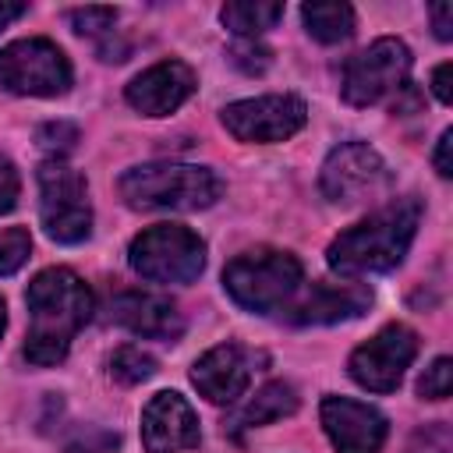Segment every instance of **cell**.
I'll list each match as a JSON object with an SVG mask.
<instances>
[{
    "label": "cell",
    "instance_id": "1",
    "mask_svg": "<svg viewBox=\"0 0 453 453\" xmlns=\"http://www.w3.org/2000/svg\"><path fill=\"white\" fill-rule=\"evenodd\" d=\"M28 340H25V357L39 368L60 365L71 350V340L78 329L92 319V290L88 283L71 273V269H42L28 290Z\"/></svg>",
    "mask_w": 453,
    "mask_h": 453
},
{
    "label": "cell",
    "instance_id": "2",
    "mask_svg": "<svg viewBox=\"0 0 453 453\" xmlns=\"http://www.w3.org/2000/svg\"><path fill=\"white\" fill-rule=\"evenodd\" d=\"M421 223V202L414 195L396 198L361 219L357 226L343 230L329 251L326 262L340 276H365V273H389L393 265L403 262L414 234Z\"/></svg>",
    "mask_w": 453,
    "mask_h": 453
},
{
    "label": "cell",
    "instance_id": "3",
    "mask_svg": "<svg viewBox=\"0 0 453 453\" xmlns=\"http://www.w3.org/2000/svg\"><path fill=\"white\" fill-rule=\"evenodd\" d=\"M223 191V180L209 166L195 163H145L120 177V195L131 209L195 212L209 209Z\"/></svg>",
    "mask_w": 453,
    "mask_h": 453
},
{
    "label": "cell",
    "instance_id": "4",
    "mask_svg": "<svg viewBox=\"0 0 453 453\" xmlns=\"http://www.w3.org/2000/svg\"><path fill=\"white\" fill-rule=\"evenodd\" d=\"M301 280H304L301 262L290 251H276V248L241 251L223 269L226 294L244 311H255V315H269L283 308L301 290Z\"/></svg>",
    "mask_w": 453,
    "mask_h": 453
},
{
    "label": "cell",
    "instance_id": "5",
    "mask_svg": "<svg viewBox=\"0 0 453 453\" xmlns=\"http://www.w3.org/2000/svg\"><path fill=\"white\" fill-rule=\"evenodd\" d=\"M127 262L142 280L191 283L205 269V241L180 223H159L131 241Z\"/></svg>",
    "mask_w": 453,
    "mask_h": 453
},
{
    "label": "cell",
    "instance_id": "6",
    "mask_svg": "<svg viewBox=\"0 0 453 453\" xmlns=\"http://www.w3.org/2000/svg\"><path fill=\"white\" fill-rule=\"evenodd\" d=\"M39 216L60 244H78L92 234L88 184L67 159H46L39 166Z\"/></svg>",
    "mask_w": 453,
    "mask_h": 453
},
{
    "label": "cell",
    "instance_id": "7",
    "mask_svg": "<svg viewBox=\"0 0 453 453\" xmlns=\"http://www.w3.org/2000/svg\"><path fill=\"white\" fill-rule=\"evenodd\" d=\"M0 85L14 96H64L71 60L50 39H18L0 50Z\"/></svg>",
    "mask_w": 453,
    "mask_h": 453
},
{
    "label": "cell",
    "instance_id": "8",
    "mask_svg": "<svg viewBox=\"0 0 453 453\" xmlns=\"http://www.w3.org/2000/svg\"><path fill=\"white\" fill-rule=\"evenodd\" d=\"M411 74V50L407 42L386 35L361 50L343 71V99L350 106H372L403 88Z\"/></svg>",
    "mask_w": 453,
    "mask_h": 453
},
{
    "label": "cell",
    "instance_id": "9",
    "mask_svg": "<svg viewBox=\"0 0 453 453\" xmlns=\"http://www.w3.org/2000/svg\"><path fill=\"white\" fill-rule=\"evenodd\" d=\"M389 184V170L386 159L365 145V142H343L336 145L319 173V188L329 202L336 205H357L365 198H375L379 191H386Z\"/></svg>",
    "mask_w": 453,
    "mask_h": 453
},
{
    "label": "cell",
    "instance_id": "10",
    "mask_svg": "<svg viewBox=\"0 0 453 453\" xmlns=\"http://www.w3.org/2000/svg\"><path fill=\"white\" fill-rule=\"evenodd\" d=\"M414 354H418V333L393 322V326L379 329L368 343H361L350 354L347 368L357 386H365L372 393H393L400 386L403 372L411 368Z\"/></svg>",
    "mask_w": 453,
    "mask_h": 453
},
{
    "label": "cell",
    "instance_id": "11",
    "mask_svg": "<svg viewBox=\"0 0 453 453\" xmlns=\"http://www.w3.org/2000/svg\"><path fill=\"white\" fill-rule=\"evenodd\" d=\"M308 120V106L297 96H258L223 106V127L237 142H287Z\"/></svg>",
    "mask_w": 453,
    "mask_h": 453
},
{
    "label": "cell",
    "instance_id": "12",
    "mask_svg": "<svg viewBox=\"0 0 453 453\" xmlns=\"http://www.w3.org/2000/svg\"><path fill=\"white\" fill-rule=\"evenodd\" d=\"M265 357L248 350L244 343H219L212 350H205L195 368H191V382L195 389L212 400V403H234L237 396H244V389L251 386V375L258 372L255 365H262Z\"/></svg>",
    "mask_w": 453,
    "mask_h": 453
},
{
    "label": "cell",
    "instance_id": "13",
    "mask_svg": "<svg viewBox=\"0 0 453 453\" xmlns=\"http://www.w3.org/2000/svg\"><path fill=\"white\" fill-rule=\"evenodd\" d=\"M319 418L336 453H379L389 432L386 418L375 407L347 396H326Z\"/></svg>",
    "mask_w": 453,
    "mask_h": 453
},
{
    "label": "cell",
    "instance_id": "14",
    "mask_svg": "<svg viewBox=\"0 0 453 453\" xmlns=\"http://www.w3.org/2000/svg\"><path fill=\"white\" fill-rule=\"evenodd\" d=\"M202 439L198 414L180 393H156L142 411V446L145 453H184Z\"/></svg>",
    "mask_w": 453,
    "mask_h": 453
},
{
    "label": "cell",
    "instance_id": "15",
    "mask_svg": "<svg viewBox=\"0 0 453 453\" xmlns=\"http://www.w3.org/2000/svg\"><path fill=\"white\" fill-rule=\"evenodd\" d=\"M195 92V71L184 60H159L134 74L124 88V99L145 117H166L184 106Z\"/></svg>",
    "mask_w": 453,
    "mask_h": 453
},
{
    "label": "cell",
    "instance_id": "16",
    "mask_svg": "<svg viewBox=\"0 0 453 453\" xmlns=\"http://www.w3.org/2000/svg\"><path fill=\"white\" fill-rule=\"evenodd\" d=\"M110 319L134 336L149 340H177L184 333V319L170 297L159 294H142V290H124L110 301Z\"/></svg>",
    "mask_w": 453,
    "mask_h": 453
},
{
    "label": "cell",
    "instance_id": "17",
    "mask_svg": "<svg viewBox=\"0 0 453 453\" xmlns=\"http://www.w3.org/2000/svg\"><path fill=\"white\" fill-rule=\"evenodd\" d=\"M372 304V290L365 283H311L308 294L290 308V322L297 326H333L343 319H357L361 311H368Z\"/></svg>",
    "mask_w": 453,
    "mask_h": 453
},
{
    "label": "cell",
    "instance_id": "18",
    "mask_svg": "<svg viewBox=\"0 0 453 453\" xmlns=\"http://www.w3.org/2000/svg\"><path fill=\"white\" fill-rule=\"evenodd\" d=\"M294 411H297V393H294V386H290V382H265V386L230 418V432L241 435L244 428H258V425L290 418Z\"/></svg>",
    "mask_w": 453,
    "mask_h": 453
},
{
    "label": "cell",
    "instance_id": "19",
    "mask_svg": "<svg viewBox=\"0 0 453 453\" xmlns=\"http://www.w3.org/2000/svg\"><path fill=\"white\" fill-rule=\"evenodd\" d=\"M301 18H304L308 35L326 46L354 35V7L350 4H304Z\"/></svg>",
    "mask_w": 453,
    "mask_h": 453
},
{
    "label": "cell",
    "instance_id": "20",
    "mask_svg": "<svg viewBox=\"0 0 453 453\" xmlns=\"http://www.w3.org/2000/svg\"><path fill=\"white\" fill-rule=\"evenodd\" d=\"M223 25L234 32V35H262L265 28H273L280 18H283V4H269V0H234V4H223L219 11Z\"/></svg>",
    "mask_w": 453,
    "mask_h": 453
},
{
    "label": "cell",
    "instance_id": "21",
    "mask_svg": "<svg viewBox=\"0 0 453 453\" xmlns=\"http://www.w3.org/2000/svg\"><path fill=\"white\" fill-rule=\"evenodd\" d=\"M110 375L124 386H138L145 379L156 375V357L145 354L142 347H120L113 357H110Z\"/></svg>",
    "mask_w": 453,
    "mask_h": 453
},
{
    "label": "cell",
    "instance_id": "22",
    "mask_svg": "<svg viewBox=\"0 0 453 453\" xmlns=\"http://www.w3.org/2000/svg\"><path fill=\"white\" fill-rule=\"evenodd\" d=\"M28 251H32V237H28L25 226H7V230H0V276L18 273V269L28 262Z\"/></svg>",
    "mask_w": 453,
    "mask_h": 453
},
{
    "label": "cell",
    "instance_id": "23",
    "mask_svg": "<svg viewBox=\"0 0 453 453\" xmlns=\"http://www.w3.org/2000/svg\"><path fill=\"white\" fill-rule=\"evenodd\" d=\"M449 389H453V361L449 357H435L425 368V375L418 379V393H421V400H446Z\"/></svg>",
    "mask_w": 453,
    "mask_h": 453
},
{
    "label": "cell",
    "instance_id": "24",
    "mask_svg": "<svg viewBox=\"0 0 453 453\" xmlns=\"http://www.w3.org/2000/svg\"><path fill=\"white\" fill-rule=\"evenodd\" d=\"M113 21H117L113 7H78V11H71V25L81 35H110Z\"/></svg>",
    "mask_w": 453,
    "mask_h": 453
},
{
    "label": "cell",
    "instance_id": "25",
    "mask_svg": "<svg viewBox=\"0 0 453 453\" xmlns=\"http://www.w3.org/2000/svg\"><path fill=\"white\" fill-rule=\"evenodd\" d=\"M117 442H120L117 432H106V428H99V425H85L74 439L64 442V449H67V453H110Z\"/></svg>",
    "mask_w": 453,
    "mask_h": 453
},
{
    "label": "cell",
    "instance_id": "26",
    "mask_svg": "<svg viewBox=\"0 0 453 453\" xmlns=\"http://www.w3.org/2000/svg\"><path fill=\"white\" fill-rule=\"evenodd\" d=\"M35 142H39L46 152H53L50 159H64V152H71L74 142H78V127H74V124H64V120L42 124L39 134H35Z\"/></svg>",
    "mask_w": 453,
    "mask_h": 453
},
{
    "label": "cell",
    "instance_id": "27",
    "mask_svg": "<svg viewBox=\"0 0 453 453\" xmlns=\"http://www.w3.org/2000/svg\"><path fill=\"white\" fill-rule=\"evenodd\" d=\"M407 453H453V435L446 421H432L421 432H414Z\"/></svg>",
    "mask_w": 453,
    "mask_h": 453
},
{
    "label": "cell",
    "instance_id": "28",
    "mask_svg": "<svg viewBox=\"0 0 453 453\" xmlns=\"http://www.w3.org/2000/svg\"><path fill=\"white\" fill-rule=\"evenodd\" d=\"M230 60L248 74H262L269 67V50L255 46V42H237V46H230Z\"/></svg>",
    "mask_w": 453,
    "mask_h": 453
},
{
    "label": "cell",
    "instance_id": "29",
    "mask_svg": "<svg viewBox=\"0 0 453 453\" xmlns=\"http://www.w3.org/2000/svg\"><path fill=\"white\" fill-rule=\"evenodd\" d=\"M18 191H21L18 170H14V163L7 156H0V216L18 205Z\"/></svg>",
    "mask_w": 453,
    "mask_h": 453
},
{
    "label": "cell",
    "instance_id": "30",
    "mask_svg": "<svg viewBox=\"0 0 453 453\" xmlns=\"http://www.w3.org/2000/svg\"><path fill=\"white\" fill-rule=\"evenodd\" d=\"M432 25L442 42L453 39V4H432Z\"/></svg>",
    "mask_w": 453,
    "mask_h": 453
},
{
    "label": "cell",
    "instance_id": "31",
    "mask_svg": "<svg viewBox=\"0 0 453 453\" xmlns=\"http://www.w3.org/2000/svg\"><path fill=\"white\" fill-rule=\"evenodd\" d=\"M449 145H453V131H442V134H439V145H435V156H432V163H435L439 177H449V173H453V163H449Z\"/></svg>",
    "mask_w": 453,
    "mask_h": 453
},
{
    "label": "cell",
    "instance_id": "32",
    "mask_svg": "<svg viewBox=\"0 0 453 453\" xmlns=\"http://www.w3.org/2000/svg\"><path fill=\"white\" fill-rule=\"evenodd\" d=\"M432 92H435L439 103H449L453 99V92H449V60L432 71Z\"/></svg>",
    "mask_w": 453,
    "mask_h": 453
},
{
    "label": "cell",
    "instance_id": "33",
    "mask_svg": "<svg viewBox=\"0 0 453 453\" xmlns=\"http://www.w3.org/2000/svg\"><path fill=\"white\" fill-rule=\"evenodd\" d=\"M25 11H28L25 4H14V0H0V32H4V28H7L14 18H21Z\"/></svg>",
    "mask_w": 453,
    "mask_h": 453
},
{
    "label": "cell",
    "instance_id": "34",
    "mask_svg": "<svg viewBox=\"0 0 453 453\" xmlns=\"http://www.w3.org/2000/svg\"><path fill=\"white\" fill-rule=\"evenodd\" d=\"M4 326H7V304H4V297H0V336H4Z\"/></svg>",
    "mask_w": 453,
    "mask_h": 453
}]
</instances>
